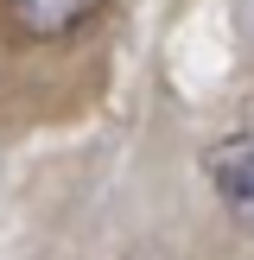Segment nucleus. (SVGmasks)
<instances>
[{"label":"nucleus","instance_id":"1","mask_svg":"<svg viewBox=\"0 0 254 260\" xmlns=\"http://www.w3.org/2000/svg\"><path fill=\"white\" fill-rule=\"evenodd\" d=\"M203 172H210L216 203L229 210V222L254 235V121L216 140V146L203 152Z\"/></svg>","mask_w":254,"mask_h":260},{"label":"nucleus","instance_id":"2","mask_svg":"<svg viewBox=\"0 0 254 260\" xmlns=\"http://www.w3.org/2000/svg\"><path fill=\"white\" fill-rule=\"evenodd\" d=\"M0 7H7V19L25 38H64L76 25H89L108 0H0Z\"/></svg>","mask_w":254,"mask_h":260}]
</instances>
